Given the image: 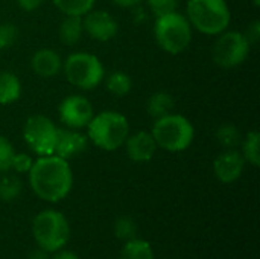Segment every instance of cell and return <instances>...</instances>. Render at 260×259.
<instances>
[{
    "label": "cell",
    "mask_w": 260,
    "mask_h": 259,
    "mask_svg": "<svg viewBox=\"0 0 260 259\" xmlns=\"http://www.w3.org/2000/svg\"><path fill=\"white\" fill-rule=\"evenodd\" d=\"M21 192V182L15 176H6L0 180V198L3 202H11L17 198Z\"/></svg>",
    "instance_id": "obj_24"
},
{
    "label": "cell",
    "mask_w": 260,
    "mask_h": 259,
    "mask_svg": "<svg viewBox=\"0 0 260 259\" xmlns=\"http://www.w3.org/2000/svg\"><path fill=\"white\" fill-rule=\"evenodd\" d=\"M84 27H82V17L78 15H66L59 26V40L66 46L76 44L82 37Z\"/></svg>",
    "instance_id": "obj_17"
},
{
    "label": "cell",
    "mask_w": 260,
    "mask_h": 259,
    "mask_svg": "<svg viewBox=\"0 0 260 259\" xmlns=\"http://www.w3.org/2000/svg\"><path fill=\"white\" fill-rule=\"evenodd\" d=\"M18 31L12 23H2L0 24V49L11 47L17 40Z\"/></svg>",
    "instance_id": "obj_28"
},
{
    "label": "cell",
    "mask_w": 260,
    "mask_h": 259,
    "mask_svg": "<svg viewBox=\"0 0 260 259\" xmlns=\"http://www.w3.org/2000/svg\"><path fill=\"white\" fill-rule=\"evenodd\" d=\"M114 5L120 6V8H134L139 6L143 0H113Z\"/></svg>",
    "instance_id": "obj_32"
},
{
    "label": "cell",
    "mask_w": 260,
    "mask_h": 259,
    "mask_svg": "<svg viewBox=\"0 0 260 259\" xmlns=\"http://www.w3.org/2000/svg\"><path fill=\"white\" fill-rule=\"evenodd\" d=\"M59 119L61 122L73 130L84 128L93 118V105L91 102L81 95L67 96L59 104Z\"/></svg>",
    "instance_id": "obj_10"
},
{
    "label": "cell",
    "mask_w": 260,
    "mask_h": 259,
    "mask_svg": "<svg viewBox=\"0 0 260 259\" xmlns=\"http://www.w3.org/2000/svg\"><path fill=\"white\" fill-rule=\"evenodd\" d=\"M88 140L98 148L114 151L120 148L129 136V125L126 118L117 111H102L88 122Z\"/></svg>",
    "instance_id": "obj_2"
},
{
    "label": "cell",
    "mask_w": 260,
    "mask_h": 259,
    "mask_svg": "<svg viewBox=\"0 0 260 259\" xmlns=\"http://www.w3.org/2000/svg\"><path fill=\"white\" fill-rule=\"evenodd\" d=\"M230 9L225 0H189L187 20L206 35H219L230 24Z\"/></svg>",
    "instance_id": "obj_3"
},
{
    "label": "cell",
    "mask_w": 260,
    "mask_h": 259,
    "mask_svg": "<svg viewBox=\"0 0 260 259\" xmlns=\"http://www.w3.org/2000/svg\"><path fill=\"white\" fill-rule=\"evenodd\" d=\"M96 0H53V5L66 15L82 17L91 11Z\"/></svg>",
    "instance_id": "obj_21"
},
{
    "label": "cell",
    "mask_w": 260,
    "mask_h": 259,
    "mask_svg": "<svg viewBox=\"0 0 260 259\" xmlns=\"http://www.w3.org/2000/svg\"><path fill=\"white\" fill-rule=\"evenodd\" d=\"M174 108V98L168 92H157L154 93L146 104L148 114L154 119H160L169 114Z\"/></svg>",
    "instance_id": "obj_18"
},
{
    "label": "cell",
    "mask_w": 260,
    "mask_h": 259,
    "mask_svg": "<svg viewBox=\"0 0 260 259\" xmlns=\"http://www.w3.org/2000/svg\"><path fill=\"white\" fill-rule=\"evenodd\" d=\"M82 27L98 41H108L117 34V23L107 11H88L82 15Z\"/></svg>",
    "instance_id": "obj_11"
},
{
    "label": "cell",
    "mask_w": 260,
    "mask_h": 259,
    "mask_svg": "<svg viewBox=\"0 0 260 259\" xmlns=\"http://www.w3.org/2000/svg\"><path fill=\"white\" fill-rule=\"evenodd\" d=\"M64 73L72 85L81 90H93L102 82L105 70L96 55L76 52L66 60Z\"/></svg>",
    "instance_id": "obj_7"
},
{
    "label": "cell",
    "mask_w": 260,
    "mask_h": 259,
    "mask_svg": "<svg viewBox=\"0 0 260 259\" xmlns=\"http://www.w3.org/2000/svg\"><path fill=\"white\" fill-rule=\"evenodd\" d=\"M242 35L245 37V40H247V43H248L250 46H251V44H256L260 38V21L259 20H254V21H251V23L247 26V29H245V32H244Z\"/></svg>",
    "instance_id": "obj_30"
},
{
    "label": "cell",
    "mask_w": 260,
    "mask_h": 259,
    "mask_svg": "<svg viewBox=\"0 0 260 259\" xmlns=\"http://www.w3.org/2000/svg\"><path fill=\"white\" fill-rule=\"evenodd\" d=\"M88 145V137L72 130H59L58 128V139H56V147L55 153L61 159H72L87 150Z\"/></svg>",
    "instance_id": "obj_14"
},
{
    "label": "cell",
    "mask_w": 260,
    "mask_h": 259,
    "mask_svg": "<svg viewBox=\"0 0 260 259\" xmlns=\"http://www.w3.org/2000/svg\"><path fill=\"white\" fill-rule=\"evenodd\" d=\"M146 3H148V8L151 9V12L155 17H160V15L175 11L178 0H146Z\"/></svg>",
    "instance_id": "obj_27"
},
{
    "label": "cell",
    "mask_w": 260,
    "mask_h": 259,
    "mask_svg": "<svg viewBox=\"0 0 260 259\" xmlns=\"http://www.w3.org/2000/svg\"><path fill=\"white\" fill-rule=\"evenodd\" d=\"M244 166H245V159L235 148L225 150L213 162V171H215L218 180L222 183L236 182L242 176Z\"/></svg>",
    "instance_id": "obj_12"
},
{
    "label": "cell",
    "mask_w": 260,
    "mask_h": 259,
    "mask_svg": "<svg viewBox=\"0 0 260 259\" xmlns=\"http://www.w3.org/2000/svg\"><path fill=\"white\" fill-rule=\"evenodd\" d=\"M248 52L250 44L242 32H221L213 46V61L222 69H233L245 61Z\"/></svg>",
    "instance_id": "obj_9"
},
{
    "label": "cell",
    "mask_w": 260,
    "mask_h": 259,
    "mask_svg": "<svg viewBox=\"0 0 260 259\" xmlns=\"http://www.w3.org/2000/svg\"><path fill=\"white\" fill-rule=\"evenodd\" d=\"M53 259H79L75 253H72V252H58Z\"/></svg>",
    "instance_id": "obj_33"
},
{
    "label": "cell",
    "mask_w": 260,
    "mask_h": 259,
    "mask_svg": "<svg viewBox=\"0 0 260 259\" xmlns=\"http://www.w3.org/2000/svg\"><path fill=\"white\" fill-rule=\"evenodd\" d=\"M32 232L40 249L46 252L61 250L70 237V227L66 217L53 209L43 211L35 217Z\"/></svg>",
    "instance_id": "obj_6"
},
{
    "label": "cell",
    "mask_w": 260,
    "mask_h": 259,
    "mask_svg": "<svg viewBox=\"0 0 260 259\" xmlns=\"http://www.w3.org/2000/svg\"><path fill=\"white\" fill-rule=\"evenodd\" d=\"M120 259H154V252L149 243L133 238L123 246Z\"/></svg>",
    "instance_id": "obj_19"
},
{
    "label": "cell",
    "mask_w": 260,
    "mask_h": 259,
    "mask_svg": "<svg viewBox=\"0 0 260 259\" xmlns=\"http://www.w3.org/2000/svg\"><path fill=\"white\" fill-rule=\"evenodd\" d=\"M29 183L37 197L56 203L69 195L73 185V174L66 159L56 154L41 156L29 169Z\"/></svg>",
    "instance_id": "obj_1"
},
{
    "label": "cell",
    "mask_w": 260,
    "mask_h": 259,
    "mask_svg": "<svg viewBox=\"0 0 260 259\" xmlns=\"http://www.w3.org/2000/svg\"><path fill=\"white\" fill-rule=\"evenodd\" d=\"M24 142L29 148L38 156H50L55 153L56 139H58V128L55 124L41 114L30 116L23 128Z\"/></svg>",
    "instance_id": "obj_8"
},
{
    "label": "cell",
    "mask_w": 260,
    "mask_h": 259,
    "mask_svg": "<svg viewBox=\"0 0 260 259\" xmlns=\"http://www.w3.org/2000/svg\"><path fill=\"white\" fill-rule=\"evenodd\" d=\"M123 145H126L128 157L139 163L149 162L158 148L152 134L148 131H137L133 136H128Z\"/></svg>",
    "instance_id": "obj_13"
},
{
    "label": "cell",
    "mask_w": 260,
    "mask_h": 259,
    "mask_svg": "<svg viewBox=\"0 0 260 259\" xmlns=\"http://www.w3.org/2000/svg\"><path fill=\"white\" fill-rule=\"evenodd\" d=\"M216 140L219 142L221 147L227 150H233L242 142V136H241V131L235 125L222 124L216 131Z\"/></svg>",
    "instance_id": "obj_23"
},
{
    "label": "cell",
    "mask_w": 260,
    "mask_h": 259,
    "mask_svg": "<svg viewBox=\"0 0 260 259\" xmlns=\"http://www.w3.org/2000/svg\"><path fill=\"white\" fill-rule=\"evenodd\" d=\"M14 148L8 139L0 136V172H6L11 169L12 159H14Z\"/></svg>",
    "instance_id": "obj_26"
},
{
    "label": "cell",
    "mask_w": 260,
    "mask_h": 259,
    "mask_svg": "<svg viewBox=\"0 0 260 259\" xmlns=\"http://www.w3.org/2000/svg\"><path fill=\"white\" fill-rule=\"evenodd\" d=\"M32 70L41 76V78H52L55 75H58V72L62 67V61L59 58V55L52 50V49H41L37 50L32 56L30 61Z\"/></svg>",
    "instance_id": "obj_15"
},
{
    "label": "cell",
    "mask_w": 260,
    "mask_h": 259,
    "mask_svg": "<svg viewBox=\"0 0 260 259\" xmlns=\"http://www.w3.org/2000/svg\"><path fill=\"white\" fill-rule=\"evenodd\" d=\"M27 259H49V258H47V253H46V250L40 249V250H35L34 253H30Z\"/></svg>",
    "instance_id": "obj_34"
},
{
    "label": "cell",
    "mask_w": 260,
    "mask_h": 259,
    "mask_svg": "<svg viewBox=\"0 0 260 259\" xmlns=\"http://www.w3.org/2000/svg\"><path fill=\"white\" fill-rule=\"evenodd\" d=\"M114 232L117 235V238L120 240H133L136 237L137 232V226L136 223L129 218V217H122L116 221L114 224Z\"/></svg>",
    "instance_id": "obj_25"
},
{
    "label": "cell",
    "mask_w": 260,
    "mask_h": 259,
    "mask_svg": "<svg viewBox=\"0 0 260 259\" xmlns=\"http://www.w3.org/2000/svg\"><path fill=\"white\" fill-rule=\"evenodd\" d=\"M32 163H34V162H32L30 156H27V154H24V153L14 154L11 169H15L17 172H29Z\"/></svg>",
    "instance_id": "obj_29"
},
{
    "label": "cell",
    "mask_w": 260,
    "mask_h": 259,
    "mask_svg": "<svg viewBox=\"0 0 260 259\" xmlns=\"http://www.w3.org/2000/svg\"><path fill=\"white\" fill-rule=\"evenodd\" d=\"M151 134L158 148L169 153H181L190 147L195 130L190 121L184 116L169 113L160 119H155Z\"/></svg>",
    "instance_id": "obj_4"
},
{
    "label": "cell",
    "mask_w": 260,
    "mask_h": 259,
    "mask_svg": "<svg viewBox=\"0 0 260 259\" xmlns=\"http://www.w3.org/2000/svg\"><path fill=\"white\" fill-rule=\"evenodd\" d=\"M105 85H107V90L111 93V95H116V96H125L129 93L131 90V78L128 73L122 72V70H116V72H111L107 79H105Z\"/></svg>",
    "instance_id": "obj_20"
},
{
    "label": "cell",
    "mask_w": 260,
    "mask_h": 259,
    "mask_svg": "<svg viewBox=\"0 0 260 259\" xmlns=\"http://www.w3.org/2000/svg\"><path fill=\"white\" fill-rule=\"evenodd\" d=\"M242 156L245 162L251 163L253 166L260 165V151H259V133L257 131H250L244 139H242Z\"/></svg>",
    "instance_id": "obj_22"
},
{
    "label": "cell",
    "mask_w": 260,
    "mask_h": 259,
    "mask_svg": "<svg viewBox=\"0 0 260 259\" xmlns=\"http://www.w3.org/2000/svg\"><path fill=\"white\" fill-rule=\"evenodd\" d=\"M154 34L158 46L168 53L177 55L187 49L192 40V26L189 20L172 11L169 14L160 15L155 20Z\"/></svg>",
    "instance_id": "obj_5"
},
{
    "label": "cell",
    "mask_w": 260,
    "mask_h": 259,
    "mask_svg": "<svg viewBox=\"0 0 260 259\" xmlns=\"http://www.w3.org/2000/svg\"><path fill=\"white\" fill-rule=\"evenodd\" d=\"M21 95L20 79L12 72H0V104L9 105Z\"/></svg>",
    "instance_id": "obj_16"
},
{
    "label": "cell",
    "mask_w": 260,
    "mask_h": 259,
    "mask_svg": "<svg viewBox=\"0 0 260 259\" xmlns=\"http://www.w3.org/2000/svg\"><path fill=\"white\" fill-rule=\"evenodd\" d=\"M251 2H253V5H254L256 8H259L260 6V0H251Z\"/></svg>",
    "instance_id": "obj_35"
},
{
    "label": "cell",
    "mask_w": 260,
    "mask_h": 259,
    "mask_svg": "<svg viewBox=\"0 0 260 259\" xmlns=\"http://www.w3.org/2000/svg\"><path fill=\"white\" fill-rule=\"evenodd\" d=\"M18 6L24 11H35L37 8H40L43 5L44 0H17Z\"/></svg>",
    "instance_id": "obj_31"
}]
</instances>
